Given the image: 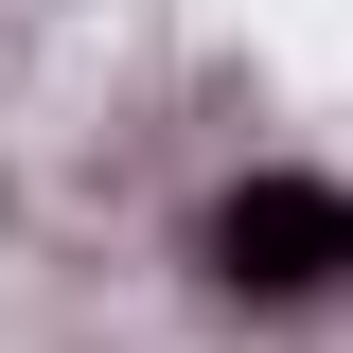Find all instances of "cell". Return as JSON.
Returning <instances> with one entry per match:
<instances>
[{"label":"cell","instance_id":"6da1fadb","mask_svg":"<svg viewBox=\"0 0 353 353\" xmlns=\"http://www.w3.org/2000/svg\"><path fill=\"white\" fill-rule=\"evenodd\" d=\"M194 265H212L248 318H336L353 301V176H301V159L230 176L212 212H194Z\"/></svg>","mask_w":353,"mask_h":353}]
</instances>
